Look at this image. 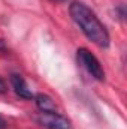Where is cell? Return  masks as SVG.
<instances>
[{"mask_svg":"<svg viewBox=\"0 0 127 129\" xmlns=\"http://www.w3.org/2000/svg\"><path fill=\"white\" fill-rule=\"evenodd\" d=\"M37 123L46 129H70V120L55 113H40L37 116Z\"/></svg>","mask_w":127,"mask_h":129,"instance_id":"cell-3","label":"cell"},{"mask_svg":"<svg viewBox=\"0 0 127 129\" xmlns=\"http://www.w3.org/2000/svg\"><path fill=\"white\" fill-rule=\"evenodd\" d=\"M6 89H8V87H6V83L0 78V95H2V93H5V92H6Z\"/></svg>","mask_w":127,"mask_h":129,"instance_id":"cell-6","label":"cell"},{"mask_svg":"<svg viewBox=\"0 0 127 129\" xmlns=\"http://www.w3.org/2000/svg\"><path fill=\"white\" fill-rule=\"evenodd\" d=\"M34 102H36V107L42 111V113H55L57 111V104L54 102V99L48 95H43V93H39L34 96Z\"/></svg>","mask_w":127,"mask_h":129,"instance_id":"cell-5","label":"cell"},{"mask_svg":"<svg viewBox=\"0 0 127 129\" xmlns=\"http://www.w3.org/2000/svg\"><path fill=\"white\" fill-rule=\"evenodd\" d=\"M78 59L81 64L87 69V72L97 81H103L105 80V71L102 68L100 62L97 60L94 54H91L87 48H79L78 50Z\"/></svg>","mask_w":127,"mask_h":129,"instance_id":"cell-2","label":"cell"},{"mask_svg":"<svg viewBox=\"0 0 127 129\" xmlns=\"http://www.w3.org/2000/svg\"><path fill=\"white\" fill-rule=\"evenodd\" d=\"M69 14L72 17V20L79 26L82 33L91 42H94L97 47L106 48L109 45L111 38H109L106 27L100 23V20L96 17V14L87 5H84L81 2H73L69 6Z\"/></svg>","mask_w":127,"mask_h":129,"instance_id":"cell-1","label":"cell"},{"mask_svg":"<svg viewBox=\"0 0 127 129\" xmlns=\"http://www.w3.org/2000/svg\"><path fill=\"white\" fill-rule=\"evenodd\" d=\"M57 2H64V0H57Z\"/></svg>","mask_w":127,"mask_h":129,"instance_id":"cell-8","label":"cell"},{"mask_svg":"<svg viewBox=\"0 0 127 129\" xmlns=\"http://www.w3.org/2000/svg\"><path fill=\"white\" fill-rule=\"evenodd\" d=\"M6 128H8V123H6V120L0 117V129H6Z\"/></svg>","mask_w":127,"mask_h":129,"instance_id":"cell-7","label":"cell"},{"mask_svg":"<svg viewBox=\"0 0 127 129\" xmlns=\"http://www.w3.org/2000/svg\"><path fill=\"white\" fill-rule=\"evenodd\" d=\"M11 83H12V87H14L15 93L20 98H23V99H33L34 98V95L32 93V90L27 87V84H26V81H24V78L21 75L14 74L11 77Z\"/></svg>","mask_w":127,"mask_h":129,"instance_id":"cell-4","label":"cell"}]
</instances>
